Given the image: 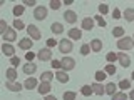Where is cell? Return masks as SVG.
I'll return each instance as SVG.
<instances>
[{
    "instance_id": "cell-16",
    "label": "cell",
    "mask_w": 134,
    "mask_h": 100,
    "mask_svg": "<svg viewBox=\"0 0 134 100\" xmlns=\"http://www.w3.org/2000/svg\"><path fill=\"white\" fill-rule=\"evenodd\" d=\"M55 78L60 83H67V82H69V73H67L65 70H59V72L55 73Z\"/></svg>"
},
{
    "instance_id": "cell-50",
    "label": "cell",
    "mask_w": 134,
    "mask_h": 100,
    "mask_svg": "<svg viewBox=\"0 0 134 100\" xmlns=\"http://www.w3.org/2000/svg\"><path fill=\"white\" fill-rule=\"evenodd\" d=\"M131 78H132V80H134V72H132V73H131Z\"/></svg>"
},
{
    "instance_id": "cell-37",
    "label": "cell",
    "mask_w": 134,
    "mask_h": 100,
    "mask_svg": "<svg viewBox=\"0 0 134 100\" xmlns=\"http://www.w3.org/2000/svg\"><path fill=\"white\" fill-rule=\"evenodd\" d=\"M49 7L52 8V10H59V8H60V2H59V0H52V2L49 3Z\"/></svg>"
},
{
    "instance_id": "cell-13",
    "label": "cell",
    "mask_w": 134,
    "mask_h": 100,
    "mask_svg": "<svg viewBox=\"0 0 134 100\" xmlns=\"http://www.w3.org/2000/svg\"><path fill=\"white\" fill-rule=\"evenodd\" d=\"M2 37H3V40H5V42H14V40L17 39V33H15V30H14V27L8 28V30L3 33Z\"/></svg>"
},
{
    "instance_id": "cell-49",
    "label": "cell",
    "mask_w": 134,
    "mask_h": 100,
    "mask_svg": "<svg viewBox=\"0 0 134 100\" xmlns=\"http://www.w3.org/2000/svg\"><path fill=\"white\" fill-rule=\"evenodd\" d=\"M129 98H132V100H134V90L131 92V93H129Z\"/></svg>"
},
{
    "instance_id": "cell-8",
    "label": "cell",
    "mask_w": 134,
    "mask_h": 100,
    "mask_svg": "<svg viewBox=\"0 0 134 100\" xmlns=\"http://www.w3.org/2000/svg\"><path fill=\"white\" fill-rule=\"evenodd\" d=\"M32 39H22L19 42V48H22V50H25V52H30L32 50Z\"/></svg>"
},
{
    "instance_id": "cell-4",
    "label": "cell",
    "mask_w": 134,
    "mask_h": 100,
    "mask_svg": "<svg viewBox=\"0 0 134 100\" xmlns=\"http://www.w3.org/2000/svg\"><path fill=\"white\" fill-rule=\"evenodd\" d=\"M60 64H62V70H65V72H69V70H72L75 68V60L72 57H64L60 60Z\"/></svg>"
},
{
    "instance_id": "cell-42",
    "label": "cell",
    "mask_w": 134,
    "mask_h": 100,
    "mask_svg": "<svg viewBox=\"0 0 134 100\" xmlns=\"http://www.w3.org/2000/svg\"><path fill=\"white\" fill-rule=\"evenodd\" d=\"M55 45H59V42H55L54 39H49V40H47V47H49V48H50V47H55Z\"/></svg>"
},
{
    "instance_id": "cell-10",
    "label": "cell",
    "mask_w": 134,
    "mask_h": 100,
    "mask_svg": "<svg viewBox=\"0 0 134 100\" xmlns=\"http://www.w3.org/2000/svg\"><path fill=\"white\" fill-rule=\"evenodd\" d=\"M22 68H24V73H27V75H32V73L37 72V65L34 64V62H27Z\"/></svg>"
},
{
    "instance_id": "cell-34",
    "label": "cell",
    "mask_w": 134,
    "mask_h": 100,
    "mask_svg": "<svg viewBox=\"0 0 134 100\" xmlns=\"http://www.w3.org/2000/svg\"><path fill=\"white\" fill-rule=\"evenodd\" d=\"M107 77V73L106 72H102V70H99V72H96V78H97V82H102L104 78Z\"/></svg>"
},
{
    "instance_id": "cell-35",
    "label": "cell",
    "mask_w": 134,
    "mask_h": 100,
    "mask_svg": "<svg viewBox=\"0 0 134 100\" xmlns=\"http://www.w3.org/2000/svg\"><path fill=\"white\" fill-rule=\"evenodd\" d=\"M119 87H121V90H127L129 87H131V82H129V80H121Z\"/></svg>"
},
{
    "instance_id": "cell-33",
    "label": "cell",
    "mask_w": 134,
    "mask_h": 100,
    "mask_svg": "<svg viewBox=\"0 0 134 100\" xmlns=\"http://www.w3.org/2000/svg\"><path fill=\"white\" fill-rule=\"evenodd\" d=\"M106 60L109 62V64H114V62L117 60V53H114V52H111V53H107V57H106Z\"/></svg>"
},
{
    "instance_id": "cell-25",
    "label": "cell",
    "mask_w": 134,
    "mask_h": 100,
    "mask_svg": "<svg viewBox=\"0 0 134 100\" xmlns=\"http://www.w3.org/2000/svg\"><path fill=\"white\" fill-rule=\"evenodd\" d=\"M112 35L117 37V39H122L124 37V28L122 27H114L112 28Z\"/></svg>"
},
{
    "instance_id": "cell-2",
    "label": "cell",
    "mask_w": 134,
    "mask_h": 100,
    "mask_svg": "<svg viewBox=\"0 0 134 100\" xmlns=\"http://www.w3.org/2000/svg\"><path fill=\"white\" fill-rule=\"evenodd\" d=\"M59 50H60L62 53H70V52L74 50L72 42H70V40H67V39H62L60 42H59Z\"/></svg>"
},
{
    "instance_id": "cell-24",
    "label": "cell",
    "mask_w": 134,
    "mask_h": 100,
    "mask_svg": "<svg viewBox=\"0 0 134 100\" xmlns=\"http://www.w3.org/2000/svg\"><path fill=\"white\" fill-rule=\"evenodd\" d=\"M92 92H94V90H92V85H84L81 89V93L84 95V97H91Z\"/></svg>"
},
{
    "instance_id": "cell-44",
    "label": "cell",
    "mask_w": 134,
    "mask_h": 100,
    "mask_svg": "<svg viewBox=\"0 0 134 100\" xmlns=\"http://www.w3.org/2000/svg\"><path fill=\"white\" fill-rule=\"evenodd\" d=\"M112 17H114L116 20H117V18H121V10H119V8H116V10L112 12Z\"/></svg>"
},
{
    "instance_id": "cell-29",
    "label": "cell",
    "mask_w": 134,
    "mask_h": 100,
    "mask_svg": "<svg viewBox=\"0 0 134 100\" xmlns=\"http://www.w3.org/2000/svg\"><path fill=\"white\" fill-rule=\"evenodd\" d=\"M24 12H25V7H24V5H15V7H14V15H15V17H20Z\"/></svg>"
},
{
    "instance_id": "cell-7",
    "label": "cell",
    "mask_w": 134,
    "mask_h": 100,
    "mask_svg": "<svg viewBox=\"0 0 134 100\" xmlns=\"http://www.w3.org/2000/svg\"><path fill=\"white\" fill-rule=\"evenodd\" d=\"M117 62H119L121 67H124V68H127V67L131 65V58H129V55H126L124 52L117 53Z\"/></svg>"
},
{
    "instance_id": "cell-5",
    "label": "cell",
    "mask_w": 134,
    "mask_h": 100,
    "mask_svg": "<svg viewBox=\"0 0 134 100\" xmlns=\"http://www.w3.org/2000/svg\"><path fill=\"white\" fill-rule=\"evenodd\" d=\"M27 32L30 33V39H32V40H40L42 33H40V30H39V28H37V25L30 23V25L27 27Z\"/></svg>"
},
{
    "instance_id": "cell-11",
    "label": "cell",
    "mask_w": 134,
    "mask_h": 100,
    "mask_svg": "<svg viewBox=\"0 0 134 100\" xmlns=\"http://www.w3.org/2000/svg\"><path fill=\"white\" fill-rule=\"evenodd\" d=\"M50 82H40V87H37V90H39V93L40 95H49V92H50Z\"/></svg>"
},
{
    "instance_id": "cell-3",
    "label": "cell",
    "mask_w": 134,
    "mask_h": 100,
    "mask_svg": "<svg viewBox=\"0 0 134 100\" xmlns=\"http://www.w3.org/2000/svg\"><path fill=\"white\" fill-rule=\"evenodd\" d=\"M37 58H39L40 62H49V60H52V50H50L49 47L40 48L39 53H37Z\"/></svg>"
},
{
    "instance_id": "cell-18",
    "label": "cell",
    "mask_w": 134,
    "mask_h": 100,
    "mask_svg": "<svg viewBox=\"0 0 134 100\" xmlns=\"http://www.w3.org/2000/svg\"><path fill=\"white\" fill-rule=\"evenodd\" d=\"M89 45H91V50H94V52H100V48H102V40L94 39Z\"/></svg>"
},
{
    "instance_id": "cell-12",
    "label": "cell",
    "mask_w": 134,
    "mask_h": 100,
    "mask_svg": "<svg viewBox=\"0 0 134 100\" xmlns=\"http://www.w3.org/2000/svg\"><path fill=\"white\" fill-rule=\"evenodd\" d=\"M94 23H96L94 18H91V17H86V18L82 20V30H92V28H94Z\"/></svg>"
},
{
    "instance_id": "cell-1",
    "label": "cell",
    "mask_w": 134,
    "mask_h": 100,
    "mask_svg": "<svg viewBox=\"0 0 134 100\" xmlns=\"http://www.w3.org/2000/svg\"><path fill=\"white\" fill-rule=\"evenodd\" d=\"M117 48H119L121 52L131 50V48H134V40L131 39V37H122V39L117 40Z\"/></svg>"
},
{
    "instance_id": "cell-26",
    "label": "cell",
    "mask_w": 134,
    "mask_h": 100,
    "mask_svg": "<svg viewBox=\"0 0 134 100\" xmlns=\"http://www.w3.org/2000/svg\"><path fill=\"white\" fill-rule=\"evenodd\" d=\"M7 78H8L10 82H15V78H17V72H15V68H14V67L7 70Z\"/></svg>"
},
{
    "instance_id": "cell-51",
    "label": "cell",
    "mask_w": 134,
    "mask_h": 100,
    "mask_svg": "<svg viewBox=\"0 0 134 100\" xmlns=\"http://www.w3.org/2000/svg\"><path fill=\"white\" fill-rule=\"evenodd\" d=\"M132 40H134V37H132Z\"/></svg>"
},
{
    "instance_id": "cell-22",
    "label": "cell",
    "mask_w": 134,
    "mask_h": 100,
    "mask_svg": "<svg viewBox=\"0 0 134 100\" xmlns=\"http://www.w3.org/2000/svg\"><path fill=\"white\" fill-rule=\"evenodd\" d=\"M124 18L127 22H134V8H126L124 10Z\"/></svg>"
},
{
    "instance_id": "cell-23",
    "label": "cell",
    "mask_w": 134,
    "mask_h": 100,
    "mask_svg": "<svg viewBox=\"0 0 134 100\" xmlns=\"http://www.w3.org/2000/svg\"><path fill=\"white\" fill-rule=\"evenodd\" d=\"M116 92H117V87H116V83H107V85H106V93L107 95H114L116 93Z\"/></svg>"
},
{
    "instance_id": "cell-36",
    "label": "cell",
    "mask_w": 134,
    "mask_h": 100,
    "mask_svg": "<svg viewBox=\"0 0 134 100\" xmlns=\"http://www.w3.org/2000/svg\"><path fill=\"white\" fill-rule=\"evenodd\" d=\"M94 20H96V23L99 25V27H106V20L102 18L100 15H97V17H94Z\"/></svg>"
},
{
    "instance_id": "cell-39",
    "label": "cell",
    "mask_w": 134,
    "mask_h": 100,
    "mask_svg": "<svg viewBox=\"0 0 134 100\" xmlns=\"http://www.w3.org/2000/svg\"><path fill=\"white\" fill-rule=\"evenodd\" d=\"M99 12H100V15H106L109 12V7L106 5V3H100V5H99Z\"/></svg>"
},
{
    "instance_id": "cell-41",
    "label": "cell",
    "mask_w": 134,
    "mask_h": 100,
    "mask_svg": "<svg viewBox=\"0 0 134 100\" xmlns=\"http://www.w3.org/2000/svg\"><path fill=\"white\" fill-rule=\"evenodd\" d=\"M10 62H12V65H14V68H15V67H17V65H19V64H20V58L14 55V57H12V58H10Z\"/></svg>"
},
{
    "instance_id": "cell-28",
    "label": "cell",
    "mask_w": 134,
    "mask_h": 100,
    "mask_svg": "<svg viewBox=\"0 0 134 100\" xmlns=\"http://www.w3.org/2000/svg\"><path fill=\"white\" fill-rule=\"evenodd\" d=\"M89 52H91V45L89 43H82L81 45V55H89Z\"/></svg>"
},
{
    "instance_id": "cell-17",
    "label": "cell",
    "mask_w": 134,
    "mask_h": 100,
    "mask_svg": "<svg viewBox=\"0 0 134 100\" xmlns=\"http://www.w3.org/2000/svg\"><path fill=\"white\" fill-rule=\"evenodd\" d=\"M92 90H94V93L96 95H99V97H102L104 93H106V87L102 85V83H94V85H92Z\"/></svg>"
},
{
    "instance_id": "cell-31",
    "label": "cell",
    "mask_w": 134,
    "mask_h": 100,
    "mask_svg": "<svg viewBox=\"0 0 134 100\" xmlns=\"http://www.w3.org/2000/svg\"><path fill=\"white\" fill-rule=\"evenodd\" d=\"M14 28H15V30H24L25 23L22 22V20H14Z\"/></svg>"
},
{
    "instance_id": "cell-15",
    "label": "cell",
    "mask_w": 134,
    "mask_h": 100,
    "mask_svg": "<svg viewBox=\"0 0 134 100\" xmlns=\"http://www.w3.org/2000/svg\"><path fill=\"white\" fill-rule=\"evenodd\" d=\"M64 18L67 20L69 23H74V22H77V14L72 10H65L64 12Z\"/></svg>"
},
{
    "instance_id": "cell-20",
    "label": "cell",
    "mask_w": 134,
    "mask_h": 100,
    "mask_svg": "<svg viewBox=\"0 0 134 100\" xmlns=\"http://www.w3.org/2000/svg\"><path fill=\"white\" fill-rule=\"evenodd\" d=\"M67 33H69V37H70L72 40H81V37H82V33H81V30H79V28H70Z\"/></svg>"
},
{
    "instance_id": "cell-47",
    "label": "cell",
    "mask_w": 134,
    "mask_h": 100,
    "mask_svg": "<svg viewBox=\"0 0 134 100\" xmlns=\"http://www.w3.org/2000/svg\"><path fill=\"white\" fill-rule=\"evenodd\" d=\"M32 58H34V53L29 52V53H27V60H32Z\"/></svg>"
},
{
    "instance_id": "cell-9",
    "label": "cell",
    "mask_w": 134,
    "mask_h": 100,
    "mask_svg": "<svg viewBox=\"0 0 134 100\" xmlns=\"http://www.w3.org/2000/svg\"><path fill=\"white\" fill-rule=\"evenodd\" d=\"M2 52H3V55H7V57H14L15 55V47L10 45V43H3L2 45Z\"/></svg>"
},
{
    "instance_id": "cell-19",
    "label": "cell",
    "mask_w": 134,
    "mask_h": 100,
    "mask_svg": "<svg viewBox=\"0 0 134 100\" xmlns=\"http://www.w3.org/2000/svg\"><path fill=\"white\" fill-rule=\"evenodd\" d=\"M5 87H7L10 92H20V90L24 89V85H20V83H17V82H8Z\"/></svg>"
},
{
    "instance_id": "cell-27",
    "label": "cell",
    "mask_w": 134,
    "mask_h": 100,
    "mask_svg": "<svg viewBox=\"0 0 134 100\" xmlns=\"http://www.w3.org/2000/svg\"><path fill=\"white\" fill-rule=\"evenodd\" d=\"M54 78V73L52 72H44L40 75V82H50Z\"/></svg>"
},
{
    "instance_id": "cell-48",
    "label": "cell",
    "mask_w": 134,
    "mask_h": 100,
    "mask_svg": "<svg viewBox=\"0 0 134 100\" xmlns=\"http://www.w3.org/2000/svg\"><path fill=\"white\" fill-rule=\"evenodd\" d=\"M64 3H65V5H72V3H74V0H65Z\"/></svg>"
},
{
    "instance_id": "cell-40",
    "label": "cell",
    "mask_w": 134,
    "mask_h": 100,
    "mask_svg": "<svg viewBox=\"0 0 134 100\" xmlns=\"http://www.w3.org/2000/svg\"><path fill=\"white\" fill-rule=\"evenodd\" d=\"M7 30H8L7 22H5V20H0V33H5Z\"/></svg>"
},
{
    "instance_id": "cell-46",
    "label": "cell",
    "mask_w": 134,
    "mask_h": 100,
    "mask_svg": "<svg viewBox=\"0 0 134 100\" xmlns=\"http://www.w3.org/2000/svg\"><path fill=\"white\" fill-rule=\"evenodd\" d=\"M44 100H57L55 97H54V95H47V97H45Z\"/></svg>"
},
{
    "instance_id": "cell-43",
    "label": "cell",
    "mask_w": 134,
    "mask_h": 100,
    "mask_svg": "<svg viewBox=\"0 0 134 100\" xmlns=\"http://www.w3.org/2000/svg\"><path fill=\"white\" fill-rule=\"evenodd\" d=\"M25 5H27V7H34V5H37V2H35V0H25V2H24V7Z\"/></svg>"
},
{
    "instance_id": "cell-38",
    "label": "cell",
    "mask_w": 134,
    "mask_h": 100,
    "mask_svg": "<svg viewBox=\"0 0 134 100\" xmlns=\"http://www.w3.org/2000/svg\"><path fill=\"white\" fill-rule=\"evenodd\" d=\"M64 100H75V92H65Z\"/></svg>"
},
{
    "instance_id": "cell-32",
    "label": "cell",
    "mask_w": 134,
    "mask_h": 100,
    "mask_svg": "<svg viewBox=\"0 0 134 100\" xmlns=\"http://www.w3.org/2000/svg\"><path fill=\"white\" fill-rule=\"evenodd\" d=\"M104 72H106L107 75H114V73H116V67L112 65V64H107V65H106V70H104Z\"/></svg>"
},
{
    "instance_id": "cell-6",
    "label": "cell",
    "mask_w": 134,
    "mask_h": 100,
    "mask_svg": "<svg viewBox=\"0 0 134 100\" xmlns=\"http://www.w3.org/2000/svg\"><path fill=\"white\" fill-rule=\"evenodd\" d=\"M45 17H47V8L45 7H35V10H34V18L35 20H44Z\"/></svg>"
},
{
    "instance_id": "cell-45",
    "label": "cell",
    "mask_w": 134,
    "mask_h": 100,
    "mask_svg": "<svg viewBox=\"0 0 134 100\" xmlns=\"http://www.w3.org/2000/svg\"><path fill=\"white\" fill-rule=\"evenodd\" d=\"M52 67L54 68H62V64L59 60H52Z\"/></svg>"
},
{
    "instance_id": "cell-14",
    "label": "cell",
    "mask_w": 134,
    "mask_h": 100,
    "mask_svg": "<svg viewBox=\"0 0 134 100\" xmlns=\"http://www.w3.org/2000/svg\"><path fill=\"white\" fill-rule=\"evenodd\" d=\"M24 87L27 90H32V89H35L37 87V78L35 77H29V78H25V82H24Z\"/></svg>"
},
{
    "instance_id": "cell-21",
    "label": "cell",
    "mask_w": 134,
    "mask_h": 100,
    "mask_svg": "<svg viewBox=\"0 0 134 100\" xmlns=\"http://www.w3.org/2000/svg\"><path fill=\"white\" fill-rule=\"evenodd\" d=\"M50 30H52V33L59 35V33H62V32H64V25H62V23H59V22H55V23H52V25H50Z\"/></svg>"
},
{
    "instance_id": "cell-30",
    "label": "cell",
    "mask_w": 134,
    "mask_h": 100,
    "mask_svg": "<svg viewBox=\"0 0 134 100\" xmlns=\"http://www.w3.org/2000/svg\"><path fill=\"white\" fill-rule=\"evenodd\" d=\"M112 100H127V95L122 93V92H116V93L112 95Z\"/></svg>"
}]
</instances>
